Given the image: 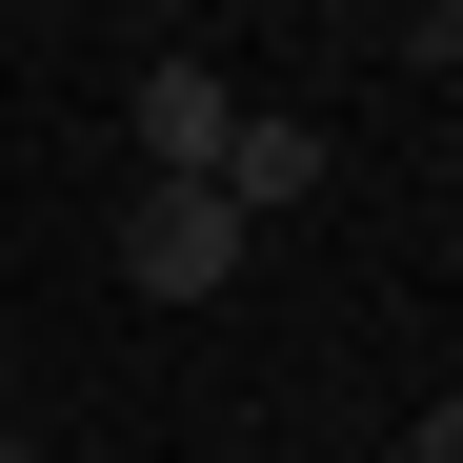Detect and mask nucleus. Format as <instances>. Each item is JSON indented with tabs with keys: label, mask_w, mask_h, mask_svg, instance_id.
Segmentation results:
<instances>
[{
	"label": "nucleus",
	"mask_w": 463,
	"mask_h": 463,
	"mask_svg": "<svg viewBox=\"0 0 463 463\" xmlns=\"http://www.w3.org/2000/svg\"><path fill=\"white\" fill-rule=\"evenodd\" d=\"M242 242H262V222L222 202V182H141V202H121V282H141V302H222Z\"/></svg>",
	"instance_id": "obj_1"
},
{
	"label": "nucleus",
	"mask_w": 463,
	"mask_h": 463,
	"mask_svg": "<svg viewBox=\"0 0 463 463\" xmlns=\"http://www.w3.org/2000/svg\"><path fill=\"white\" fill-rule=\"evenodd\" d=\"M323 182H343V141L302 121V101H242V141H222V202H242V222H302Z\"/></svg>",
	"instance_id": "obj_2"
},
{
	"label": "nucleus",
	"mask_w": 463,
	"mask_h": 463,
	"mask_svg": "<svg viewBox=\"0 0 463 463\" xmlns=\"http://www.w3.org/2000/svg\"><path fill=\"white\" fill-rule=\"evenodd\" d=\"M222 141H242L222 61H141V182H222Z\"/></svg>",
	"instance_id": "obj_3"
},
{
	"label": "nucleus",
	"mask_w": 463,
	"mask_h": 463,
	"mask_svg": "<svg viewBox=\"0 0 463 463\" xmlns=\"http://www.w3.org/2000/svg\"><path fill=\"white\" fill-rule=\"evenodd\" d=\"M383 463H463V403H423V423H403V443H383Z\"/></svg>",
	"instance_id": "obj_4"
},
{
	"label": "nucleus",
	"mask_w": 463,
	"mask_h": 463,
	"mask_svg": "<svg viewBox=\"0 0 463 463\" xmlns=\"http://www.w3.org/2000/svg\"><path fill=\"white\" fill-rule=\"evenodd\" d=\"M423 21H463V0H423Z\"/></svg>",
	"instance_id": "obj_5"
},
{
	"label": "nucleus",
	"mask_w": 463,
	"mask_h": 463,
	"mask_svg": "<svg viewBox=\"0 0 463 463\" xmlns=\"http://www.w3.org/2000/svg\"><path fill=\"white\" fill-rule=\"evenodd\" d=\"M0 463H41V443H0Z\"/></svg>",
	"instance_id": "obj_6"
}]
</instances>
